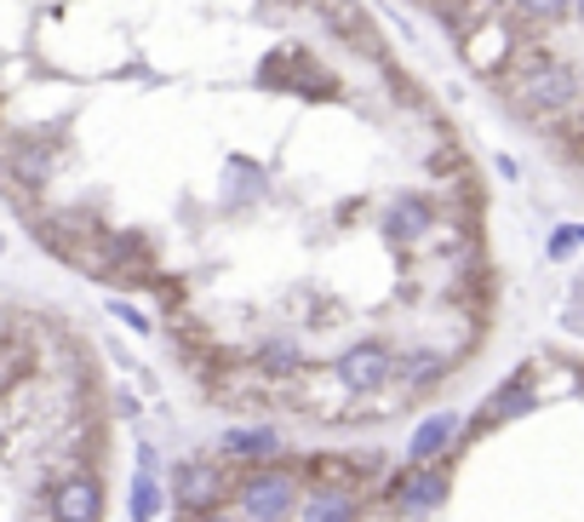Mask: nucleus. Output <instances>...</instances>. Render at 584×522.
Returning <instances> with one entry per match:
<instances>
[{
	"instance_id": "f257e3e1",
	"label": "nucleus",
	"mask_w": 584,
	"mask_h": 522,
	"mask_svg": "<svg viewBox=\"0 0 584 522\" xmlns=\"http://www.w3.org/2000/svg\"><path fill=\"white\" fill-rule=\"evenodd\" d=\"M579 92H584V80H579V69H568V64H556V58H528L510 80H505V98H510V110L516 115H528V120H538V115H561V110H573L579 104Z\"/></svg>"
},
{
	"instance_id": "f03ea898",
	"label": "nucleus",
	"mask_w": 584,
	"mask_h": 522,
	"mask_svg": "<svg viewBox=\"0 0 584 522\" xmlns=\"http://www.w3.org/2000/svg\"><path fill=\"white\" fill-rule=\"evenodd\" d=\"M235 511L247 522H293L298 506H304V482H298V471L287 466H247L235 476Z\"/></svg>"
},
{
	"instance_id": "7ed1b4c3",
	"label": "nucleus",
	"mask_w": 584,
	"mask_h": 522,
	"mask_svg": "<svg viewBox=\"0 0 584 522\" xmlns=\"http://www.w3.org/2000/svg\"><path fill=\"white\" fill-rule=\"evenodd\" d=\"M447 494H453V471L441 466V459H430V466H401V471L390 476V488H385L390 511L407 517V522L436 517L441 506H447Z\"/></svg>"
},
{
	"instance_id": "20e7f679",
	"label": "nucleus",
	"mask_w": 584,
	"mask_h": 522,
	"mask_svg": "<svg viewBox=\"0 0 584 522\" xmlns=\"http://www.w3.org/2000/svg\"><path fill=\"white\" fill-rule=\"evenodd\" d=\"M395 368H401V351L385 345V339H355V345L333 361L338 385H345L350 396H378L395 385Z\"/></svg>"
},
{
	"instance_id": "39448f33",
	"label": "nucleus",
	"mask_w": 584,
	"mask_h": 522,
	"mask_svg": "<svg viewBox=\"0 0 584 522\" xmlns=\"http://www.w3.org/2000/svg\"><path fill=\"white\" fill-rule=\"evenodd\" d=\"M230 494H235V476L218 466V459H184V466L172 471V499L184 511H212V506H224Z\"/></svg>"
},
{
	"instance_id": "423d86ee",
	"label": "nucleus",
	"mask_w": 584,
	"mask_h": 522,
	"mask_svg": "<svg viewBox=\"0 0 584 522\" xmlns=\"http://www.w3.org/2000/svg\"><path fill=\"white\" fill-rule=\"evenodd\" d=\"M533 408H538L533 368H521V373H510L505 385H498V391L488 396V408H476V419H470V436H481V431H498L505 419H521V413H533Z\"/></svg>"
},
{
	"instance_id": "0eeeda50",
	"label": "nucleus",
	"mask_w": 584,
	"mask_h": 522,
	"mask_svg": "<svg viewBox=\"0 0 584 522\" xmlns=\"http://www.w3.org/2000/svg\"><path fill=\"white\" fill-rule=\"evenodd\" d=\"M436 225H441V207H436L430 195H418V190L395 195V201H390V213H385V235L395 241V247H413V241L436 235Z\"/></svg>"
},
{
	"instance_id": "6e6552de",
	"label": "nucleus",
	"mask_w": 584,
	"mask_h": 522,
	"mask_svg": "<svg viewBox=\"0 0 584 522\" xmlns=\"http://www.w3.org/2000/svg\"><path fill=\"white\" fill-rule=\"evenodd\" d=\"M52 517L57 522H104V482L75 471L52 488Z\"/></svg>"
},
{
	"instance_id": "1a4fd4ad",
	"label": "nucleus",
	"mask_w": 584,
	"mask_h": 522,
	"mask_svg": "<svg viewBox=\"0 0 584 522\" xmlns=\"http://www.w3.org/2000/svg\"><path fill=\"white\" fill-rule=\"evenodd\" d=\"M458 436H465V419H458L453 408H436L430 419H418V431H413V442H407V466H430V459H447Z\"/></svg>"
},
{
	"instance_id": "9d476101",
	"label": "nucleus",
	"mask_w": 584,
	"mask_h": 522,
	"mask_svg": "<svg viewBox=\"0 0 584 522\" xmlns=\"http://www.w3.org/2000/svg\"><path fill=\"white\" fill-rule=\"evenodd\" d=\"M298 522H361V488H345V482H310L304 506H298Z\"/></svg>"
},
{
	"instance_id": "9b49d317",
	"label": "nucleus",
	"mask_w": 584,
	"mask_h": 522,
	"mask_svg": "<svg viewBox=\"0 0 584 522\" xmlns=\"http://www.w3.org/2000/svg\"><path fill=\"white\" fill-rule=\"evenodd\" d=\"M510 52H516V35L505 24H481L476 35H465V58L476 75H505Z\"/></svg>"
},
{
	"instance_id": "f8f14e48",
	"label": "nucleus",
	"mask_w": 584,
	"mask_h": 522,
	"mask_svg": "<svg viewBox=\"0 0 584 522\" xmlns=\"http://www.w3.org/2000/svg\"><path fill=\"white\" fill-rule=\"evenodd\" d=\"M218 448H224V459H241V466H270V459H281V436L270 425H230Z\"/></svg>"
},
{
	"instance_id": "ddd939ff",
	"label": "nucleus",
	"mask_w": 584,
	"mask_h": 522,
	"mask_svg": "<svg viewBox=\"0 0 584 522\" xmlns=\"http://www.w3.org/2000/svg\"><path fill=\"white\" fill-rule=\"evenodd\" d=\"M304 361L310 356L293 333H270V339H258V351H252V368L264 379H293V373H304Z\"/></svg>"
},
{
	"instance_id": "4468645a",
	"label": "nucleus",
	"mask_w": 584,
	"mask_h": 522,
	"mask_svg": "<svg viewBox=\"0 0 584 522\" xmlns=\"http://www.w3.org/2000/svg\"><path fill=\"white\" fill-rule=\"evenodd\" d=\"M104 276H132V281H155V265L144 253V235H104Z\"/></svg>"
},
{
	"instance_id": "2eb2a0df",
	"label": "nucleus",
	"mask_w": 584,
	"mask_h": 522,
	"mask_svg": "<svg viewBox=\"0 0 584 522\" xmlns=\"http://www.w3.org/2000/svg\"><path fill=\"white\" fill-rule=\"evenodd\" d=\"M160 517V482H155V448H138V476H132V522Z\"/></svg>"
},
{
	"instance_id": "dca6fc26",
	"label": "nucleus",
	"mask_w": 584,
	"mask_h": 522,
	"mask_svg": "<svg viewBox=\"0 0 584 522\" xmlns=\"http://www.w3.org/2000/svg\"><path fill=\"white\" fill-rule=\"evenodd\" d=\"M453 361L441 356V351H413V356H401V368H395V385L401 391H430L441 373H447Z\"/></svg>"
},
{
	"instance_id": "f3484780",
	"label": "nucleus",
	"mask_w": 584,
	"mask_h": 522,
	"mask_svg": "<svg viewBox=\"0 0 584 522\" xmlns=\"http://www.w3.org/2000/svg\"><path fill=\"white\" fill-rule=\"evenodd\" d=\"M516 12L538 29H556L561 17H573V0H516Z\"/></svg>"
},
{
	"instance_id": "a211bd4d",
	"label": "nucleus",
	"mask_w": 584,
	"mask_h": 522,
	"mask_svg": "<svg viewBox=\"0 0 584 522\" xmlns=\"http://www.w3.org/2000/svg\"><path fill=\"white\" fill-rule=\"evenodd\" d=\"M573 247H584V225H561V230L545 241V253H550V258H568Z\"/></svg>"
},
{
	"instance_id": "6ab92c4d",
	"label": "nucleus",
	"mask_w": 584,
	"mask_h": 522,
	"mask_svg": "<svg viewBox=\"0 0 584 522\" xmlns=\"http://www.w3.org/2000/svg\"><path fill=\"white\" fill-rule=\"evenodd\" d=\"M109 316H115V321H127L132 333H150V316H144V310H132L127 298H109Z\"/></svg>"
},
{
	"instance_id": "aec40b11",
	"label": "nucleus",
	"mask_w": 584,
	"mask_h": 522,
	"mask_svg": "<svg viewBox=\"0 0 584 522\" xmlns=\"http://www.w3.org/2000/svg\"><path fill=\"white\" fill-rule=\"evenodd\" d=\"M17 368H24V361H17V351H12V345H0V391H7L12 379H17Z\"/></svg>"
},
{
	"instance_id": "412c9836",
	"label": "nucleus",
	"mask_w": 584,
	"mask_h": 522,
	"mask_svg": "<svg viewBox=\"0 0 584 522\" xmlns=\"http://www.w3.org/2000/svg\"><path fill=\"white\" fill-rule=\"evenodd\" d=\"M184 522H247V517H235V511H224V506H212V511H190Z\"/></svg>"
},
{
	"instance_id": "4be33fe9",
	"label": "nucleus",
	"mask_w": 584,
	"mask_h": 522,
	"mask_svg": "<svg viewBox=\"0 0 584 522\" xmlns=\"http://www.w3.org/2000/svg\"><path fill=\"white\" fill-rule=\"evenodd\" d=\"M493 167H498V178H510V184H516V178H521V167H516V155H498Z\"/></svg>"
},
{
	"instance_id": "5701e85b",
	"label": "nucleus",
	"mask_w": 584,
	"mask_h": 522,
	"mask_svg": "<svg viewBox=\"0 0 584 522\" xmlns=\"http://www.w3.org/2000/svg\"><path fill=\"white\" fill-rule=\"evenodd\" d=\"M573 17H579V24H584V0H573Z\"/></svg>"
}]
</instances>
